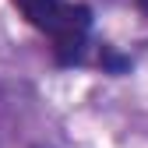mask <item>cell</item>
Returning <instances> with one entry per match:
<instances>
[{"instance_id": "7a4b0ae2", "label": "cell", "mask_w": 148, "mask_h": 148, "mask_svg": "<svg viewBox=\"0 0 148 148\" xmlns=\"http://www.w3.org/2000/svg\"><path fill=\"white\" fill-rule=\"evenodd\" d=\"M138 7H141V11H145V14H148V0H138Z\"/></svg>"}, {"instance_id": "6da1fadb", "label": "cell", "mask_w": 148, "mask_h": 148, "mask_svg": "<svg viewBox=\"0 0 148 148\" xmlns=\"http://www.w3.org/2000/svg\"><path fill=\"white\" fill-rule=\"evenodd\" d=\"M21 18L49 39L57 64H78L88 46L92 11L74 0H14Z\"/></svg>"}]
</instances>
